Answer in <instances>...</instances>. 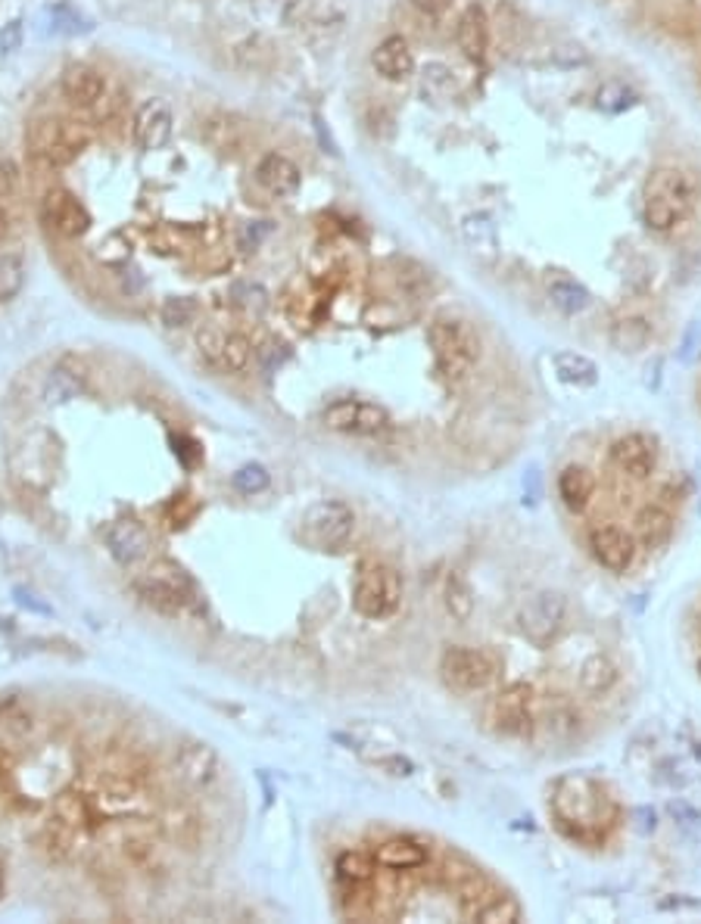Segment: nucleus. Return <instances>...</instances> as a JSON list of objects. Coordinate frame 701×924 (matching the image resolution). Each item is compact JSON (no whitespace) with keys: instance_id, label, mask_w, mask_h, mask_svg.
<instances>
[{"instance_id":"nucleus-1","label":"nucleus","mask_w":701,"mask_h":924,"mask_svg":"<svg viewBox=\"0 0 701 924\" xmlns=\"http://www.w3.org/2000/svg\"><path fill=\"white\" fill-rule=\"evenodd\" d=\"M699 203V181L680 166L652 169L643 184V221L645 228L670 233L680 228Z\"/></svg>"},{"instance_id":"nucleus-2","label":"nucleus","mask_w":701,"mask_h":924,"mask_svg":"<svg viewBox=\"0 0 701 924\" xmlns=\"http://www.w3.org/2000/svg\"><path fill=\"white\" fill-rule=\"evenodd\" d=\"M555 815L558 829L574 841H602L604 831L614 825L618 807L602 794V788L589 778H565L555 790Z\"/></svg>"},{"instance_id":"nucleus-3","label":"nucleus","mask_w":701,"mask_h":924,"mask_svg":"<svg viewBox=\"0 0 701 924\" xmlns=\"http://www.w3.org/2000/svg\"><path fill=\"white\" fill-rule=\"evenodd\" d=\"M428 343L433 349L437 367L449 380H465L480 358V340L474 328L452 315H440L430 321Z\"/></svg>"},{"instance_id":"nucleus-4","label":"nucleus","mask_w":701,"mask_h":924,"mask_svg":"<svg viewBox=\"0 0 701 924\" xmlns=\"http://www.w3.org/2000/svg\"><path fill=\"white\" fill-rule=\"evenodd\" d=\"M25 144H29V153L35 156V159H41L44 166L63 169V166H72L78 156H81L88 137L81 135L76 125L66 122V118L44 116L35 118V122L29 125Z\"/></svg>"},{"instance_id":"nucleus-5","label":"nucleus","mask_w":701,"mask_h":924,"mask_svg":"<svg viewBox=\"0 0 701 924\" xmlns=\"http://www.w3.org/2000/svg\"><path fill=\"white\" fill-rule=\"evenodd\" d=\"M403 601V579L387 563H362L355 589H352V604L365 619H384Z\"/></svg>"},{"instance_id":"nucleus-6","label":"nucleus","mask_w":701,"mask_h":924,"mask_svg":"<svg viewBox=\"0 0 701 924\" xmlns=\"http://www.w3.org/2000/svg\"><path fill=\"white\" fill-rule=\"evenodd\" d=\"M440 673L459 692H484L499 675V660L477 648H449L440 660Z\"/></svg>"},{"instance_id":"nucleus-7","label":"nucleus","mask_w":701,"mask_h":924,"mask_svg":"<svg viewBox=\"0 0 701 924\" xmlns=\"http://www.w3.org/2000/svg\"><path fill=\"white\" fill-rule=\"evenodd\" d=\"M352 511L343 504V501H321L306 511L303 517V533L306 539L315 545V548H325V551H337L343 548L352 536Z\"/></svg>"},{"instance_id":"nucleus-8","label":"nucleus","mask_w":701,"mask_h":924,"mask_svg":"<svg viewBox=\"0 0 701 924\" xmlns=\"http://www.w3.org/2000/svg\"><path fill=\"white\" fill-rule=\"evenodd\" d=\"M493 732L508 734V738H524L530 734V688L524 682H511L502 692L489 700L487 710Z\"/></svg>"},{"instance_id":"nucleus-9","label":"nucleus","mask_w":701,"mask_h":924,"mask_svg":"<svg viewBox=\"0 0 701 924\" xmlns=\"http://www.w3.org/2000/svg\"><path fill=\"white\" fill-rule=\"evenodd\" d=\"M41 218L47 228H54L59 237L66 240H78L84 237L88 228H91V213L84 209V203L78 199L76 193L63 191V187H54V191L44 193L41 199Z\"/></svg>"},{"instance_id":"nucleus-10","label":"nucleus","mask_w":701,"mask_h":924,"mask_svg":"<svg viewBox=\"0 0 701 924\" xmlns=\"http://www.w3.org/2000/svg\"><path fill=\"white\" fill-rule=\"evenodd\" d=\"M562 623H565V597L555 595V592H543V595L530 597L524 607L518 611V629L533 644H549L552 638L558 636Z\"/></svg>"},{"instance_id":"nucleus-11","label":"nucleus","mask_w":701,"mask_h":924,"mask_svg":"<svg viewBox=\"0 0 701 924\" xmlns=\"http://www.w3.org/2000/svg\"><path fill=\"white\" fill-rule=\"evenodd\" d=\"M589 551L608 573H626L636 560V539L621 526H596L589 533Z\"/></svg>"},{"instance_id":"nucleus-12","label":"nucleus","mask_w":701,"mask_h":924,"mask_svg":"<svg viewBox=\"0 0 701 924\" xmlns=\"http://www.w3.org/2000/svg\"><path fill=\"white\" fill-rule=\"evenodd\" d=\"M325 424L331 426V430H340V433H362V436H371V433H381V430L389 424V414L381 404L343 399V402H333L331 408L325 411Z\"/></svg>"},{"instance_id":"nucleus-13","label":"nucleus","mask_w":701,"mask_h":924,"mask_svg":"<svg viewBox=\"0 0 701 924\" xmlns=\"http://www.w3.org/2000/svg\"><path fill=\"white\" fill-rule=\"evenodd\" d=\"M611 461L623 474H630L636 480H645L655 470V464H658L655 440H648L645 433H626V436H621L618 443L611 445Z\"/></svg>"},{"instance_id":"nucleus-14","label":"nucleus","mask_w":701,"mask_h":924,"mask_svg":"<svg viewBox=\"0 0 701 924\" xmlns=\"http://www.w3.org/2000/svg\"><path fill=\"white\" fill-rule=\"evenodd\" d=\"M176 775L191 788H206L218 778V756L206 744L184 741L176 751Z\"/></svg>"},{"instance_id":"nucleus-15","label":"nucleus","mask_w":701,"mask_h":924,"mask_svg":"<svg viewBox=\"0 0 701 924\" xmlns=\"http://www.w3.org/2000/svg\"><path fill=\"white\" fill-rule=\"evenodd\" d=\"M371 66L384 81H409L415 76V54L403 35H387L371 50Z\"/></svg>"},{"instance_id":"nucleus-16","label":"nucleus","mask_w":701,"mask_h":924,"mask_svg":"<svg viewBox=\"0 0 701 924\" xmlns=\"http://www.w3.org/2000/svg\"><path fill=\"white\" fill-rule=\"evenodd\" d=\"M172 125H176V118H172L169 103H162V100H147L135 116V140L144 150H159V147L169 144Z\"/></svg>"},{"instance_id":"nucleus-17","label":"nucleus","mask_w":701,"mask_h":924,"mask_svg":"<svg viewBox=\"0 0 701 924\" xmlns=\"http://www.w3.org/2000/svg\"><path fill=\"white\" fill-rule=\"evenodd\" d=\"M455 44L467 59H484L489 50V20L480 3H467L455 22Z\"/></svg>"},{"instance_id":"nucleus-18","label":"nucleus","mask_w":701,"mask_h":924,"mask_svg":"<svg viewBox=\"0 0 701 924\" xmlns=\"http://www.w3.org/2000/svg\"><path fill=\"white\" fill-rule=\"evenodd\" d=\"M63 94L72 106H81V110H91L98 106L103 94H106V78L103 72H98L94 66H69L63 72Z\"/></svg>"},{"instance_id":"nucleus-19","label":"nucleus","mask_w":701,"mask_h":924,"mask_svg":"<svg viewBox=\"0 0 701 924\" xmlns=\"http://www.w3.org/2000/svg\"><path fill=\"white\" fill-rule=\"evenodd\" d=\"M256 181L272 196H293L303 184V174L296 169V162L284 153H265L256 166Z\"/></svg>"},{"instance_id":"nucleus-20","label":"nucleus","mask_w":701,"mask_h":924,"mask_svg":"<svg viewBox=\"0 0 701 924\" xmlns=\"http://www.w3.org/2000/svg\"><path fill=\"white\" fill-rule=\"evenodd\" d=\"M558 495L565 501L567 511L584 514L592 495H596V477L586 467H580V464H570V467H565L558 474Z\"/></svg>"},{"instance_id":"nucleus-21","label":"nucleus","mask_w":701,"mask_h":924,"mask_svg":"<svg viewBox=\"0 0 701 924\" xmlns=\"http://www.w3.org/2000/svg\"><path fill=\"white\" fill-rule=\"evenodd\" d=\"M106 548L122 563H135L147 555V533L135 521H116L106 529Z\"/></svg>"},{"instance_id":"nucleus-22","label":"nucleus","mask_w":701,"mask_h":924,"mask_svg":"<svg viewBox=\"0 0 701 924\" xmlns=\"http://www.w3.org/2000/svg\"><path fill=\"white\" fill-rule=\"evenodd\" d=\"M374 863L393 868V871H409V868H421L428 863V849L418 847L415 841H406V837H389L374 849Z\"/></svg>"},{"instance_id":"nucleus-23","label":"nucleus","mask_w":701,"mask_h":924,"mask_svg":"<svg viewBox=\"0 0 701 924\" xmlns=\"http://www.w3.org/2000/svg\"><path fill=\"white\" fill-rule=\"evenodd\" d=\"M137 595L144 597V604H150L154 611H159V614L166 616H178L181 611H188L191 607V601L181 595L178 589H172V585H166V582H159V579H140L137 582Z\"/></svg>"},{"instance_id":"nucleus-24","label":"nucleus","mask_w":701,"mask_h":924,"mask_svg":"<svg viewBox=\"0 0 701 924\" xmlns=\"http://www.w3.org/2000/svg\"><path fill=\"white\" fill-rule=\"evenodd\" d=\"M549 299H552V306L562 308L565 315H580L592 303L589 289L584 284H577L574 277H552L549 281Z\"/></svg>"},{"instance_id":"nucleus-25","label":"nucleus","mask_w":701,"mask_h":924,"mask_svg":"<svg viewBox=\"0 0 701 924\" xmlns=\"http://www.w3.org/2000/svg\"><path fill=\"white\" fill-rule=\"evenodd\" d=\"M636 529H640V541L645 548H662L674 533V517L664 507H645L636 517Z\"/></svg>"},{"instance_id":"nucleus-26","label":"nucleus","mask_w":701,"mask_h":924,"mask_svg":"<svg viewBox=\"0 0 701 924\" xmlns=\"http://www.w3.org/2000/svg\"><path fill=\"white\" fill-rule=\"evenodd\" d=\"M652 340V324L645 318H621L614 328H611V346L621 349V352H643Z\"/></svg>"},{"instance_id":"nucleus-27","label":"nucleus","mask_w":701,"mask_h":924,"mask_svg":"<svg viewBox=\"0 0 701 924\" xmlns=\"http://www.w3.org/2000/svg\"><path fill=\"white\" fill-rule=\"evenodd\" d=\"M555 370L570 386H596V380H599V367L592 365L586 355H577V352L555 355Z\"/></svg>"},{"instance_id":"nucleus-28","label":"nucleus","mask_w":701,"mask_h":924,"mask_svg":"<svg viewBox=\"0 0 701 924\" xmlns=\"http://www.w3.org/2000/svg\"><path fill=\"white\" fill-rule=\"evenodd\" d=\"M150 579H159V582H166V585H172V589H178L181 595L191 601V607L196 604V585L194 579L188 577L181 567H178L176 560H154V567H150V573H147Z\"/></svg>"},{"instance_id":"nucleus-29","label":"nucleus","mask_w":701,"mask_h":924,"mask_svg":"<svg viewBox=\"0 0 701 924\" xmlns=\"http://www.w3.org/2000/svg\"><path fill=\"white\" fill-rule=\"evenodd\" d=\"M614 682H618V670H614V663H611V660H604V657H592V660H586L584 670H580V685H584L586 692L602 694V692H608Z\"/></svg>"},{"instance_id":"nucleus-30","label":"nucleus","mask_w":701,"mask_h":924,"mask_svg":"<svg viewBox=\"0 0 701 924\" xmlns=\"http://www.w3.org/2000/svg\"><path fill=\"white\" fill-rule=\"evenodd\" d=\"M54 822L69 831L84 829V822H88V803H84L81 797H76V794H59L57 803H54Z\"/></svg>"},{"instance_id":"nucleus-31","label":"nucleus","mask_w":701,"mask_h":924,"mask_svg":"<svg viewBox=\"0 0 701 924\" xmlns=\"http://www.w3.org/2000/svg\"><path fill=\"white\" fill-rule=\"evenodd\" d=\"M337 875H340L347 885H365V881H371V875H374V859H369L365 853H352V849H347V853L337 856Z\"/></svg>"},{"instance_id":"nucleus-32","label":"nucleus","mask_w":701,"mask_h":924,"mask_svg":"<svg viewBox=\"0 0 701 924\" xmlns=\"http://www.w3.org/2000/svg\"><path fill=\"white\" fill-rule=\"evenodd\" d=\"M203 137L210 140V147H215L218 153H231L234 147H237V125H234L231 118L225 116H213L206 118V125H203Z\"/></svg>"},{"instance_id":"nucleus-33","label":"nucleus","mask_w":701,"mask_h":924,"mask_svg":"<svg viewBox=\"0 0 701 924\" xmlns=\"http://www.w3.org/2000/svg\"><path fill=\"white\" fill-rule=\"evenodd\" d=\"M633 103H636V91L626 88V84H618V81L602 84L599 94H596V106L604 110V113H623V110L633 106Z\"/></svg>"},{"instance_id":"nucleus-34","label":"nucleus","mask_w":701,"mask_h":924,"mask_svg":"<svg viewBox=\"0 0 701 924\" xmlns=\"http://www.w3.org/2000/svg\"><path fill=\"white\" fill-rule=\"evenodd\" d=\"M253 358V343L244 333H231L225 336V349H222V365L228 370H247Z\"/></svg>"},{"instance_id":"nucleus-35","label":"nucleus","mask_w":701,"mask_h":924,"mask_svg":"<svg viewBox=\"0 0 701 924\" xmlns=\"http://www.w3.org/2000/svg\"><path fill=\"white\" fill-rule=\"evenodd\" d=\"M474 919L489 924L518 922V919H521V905H518V900H511V897H496V900H489L484 909H477Z\"/></svg>"},{"instance_id":"nucleus-36","label":"nucleus","mask_w":701,"mask_h":924,"mask_svg":"<svg viewBox=\"0 0 701 924\" xmlns=\"http://www.w3.org/2000/svg\"><path fill=\"white\" fill-rule=\"evenodd\" d=\"M471 607H474V601H471V589L465 585V579L449 577L446 579V611H449V614L465 623L467 616H471Z\"/></svg>"},{"instance_id":"nucleus-37","label":"nucleus","mask_w":701,"mask_h":924,"mask_svg":"<svg viewBox=\"0 0 701 924\" xmlns=\"http://www.w3.org/2000/svg\"><path fill=\"white\" fill-rule=\"evenodd\" d=\"M194 299H188V296H172V299H166V306H162V324H166V328H188V324H194Z\"/></svg>"},{"instance_id":"nucleus-38","label":"nucleus","mask_w":701,"mask_h":924,"mask_svg":"<svg viewBox=\"0 0 701 924\" xmlns=\"http://www.w3.org/2000/svg\"><path fill=\"white\" fill-rule=\"evenodd\" d=\"M25 284V269L16 255H3L0 259V299H13Z\"/></svg>"},{"instance_id":"nucleus-39","label":"nucleus","mask_w":701,"mask_h":924,"mask_svg":"<svg viewBox=\"0 0 701 924\" xmlns=\"http://www.w3.org/2000/svg\"><path fill=\"white\" fill-rule=\"evenodd\" d=\"M169 834L176 837L178 844H184V847H196V844H200V834H203V825L196 822V815L181 812V815H172Z\"/></svg>"},{"instance_id":"nucleus-40","label":"nucleus","mask_w":701,"mask_h":924,"mask_svg":"<svg viewBox=\"0 0 701 924\" xmlns=\"http://www.w3.org/2000/svg\"><path fill=\"white\" fill-rule=\"evenodd\" d=\"M72 837H76V831L63 829V825L54 822V825L47 829V834H44V849H47V856L57 859V863L59 859H66L69 849H72Z\"/></svg>"},{"instance_id":"nucleus-41","label":"nucleus","mask_w":701,"mask_h":924,"mask_svg":"<svg viewBox=\"0 0 701 924\" xmlns=\"http://www.w3.org/2000/svg\"><path fill=\"white\" fill-rule=\"evenodd\" d=\"M234 486H237L240 492L253 495V492H262V489L269 486V474H265V467H259V464H247V467H240V470L234 474Z\"/></svg>"},{"instance_id":"nucleus-42","label":"nucleus","mask_w":701,"mask_h":924,"mask_svg":"<svg viewBox=\"0 0 701 924\" xmlns=\"http://www.w3.org/2000/svg\"><path fill=\"white\" fill-rule=\"evenodd\" d=\"M196 346L200 352L210 358V362H218L222 365V349H225V333L215 328H200L196 330Z\"/></svg>"},{"instance_id":"nucleus-43","label":"nucleus","mask_w":701,"mask_h":924,"mask_svg":"<svg viewBox=\"0 0 701 924\" xmlns=\"http://www.w3.org/2000/svg\"><path fill=\"white\" fill-rule=\"evenodd\" d=\"M100 259H103L106 265H122V262L132 259V243H125L118 233H113V237H106V240L100 243Z\"/></svg>"},{"instance_id":"nucleus-44","label":"nucleus","mask_w":701,"mask_h":924,"mask_svg":"<svg viewBox=\"0 0 701 924\" xmlns=\"http://www.w3.org/2000/svg\"><path fill=\"white\" fill-rule=\"evenodd\" d=\"M452 88V78L443 66H428L425 69V94H437L443 96Z\"/></svg>"},{"instance_id":"nucleus-45","label":"nucleus","mask_w":701,"mask_h":924,"mask_svg":"<svg viewBox=\"0 0 701 924\" xmlns=\"http://www.w3.org/2000/svg\"><path fill=\"white\" fill-rule=\"evenodd\" d=\"M16 785V760L13 753L0 748V790H13Z\"/></svg>"},{"instance_id":"nucleus-46","label":"nucleus","mask_w":701,"mask_h":924,"mask_svg":"<svg viewBox=\"0 0 701 924\" xmlns=\"http://www.w3.org/2000/svg\"><path fill=\"white\" fill-rule=\"evenodd\" d=\"M22 44V25L20 22H10V25H3V32H0V50L3 54H13V50H20Z\"/></svg>"},{"instance_id":"nucleus-47","label":"nucleus","mask_w":701,"mask_h":924,"mask_svg":"<svg viewBox=\"0 0 701 924\" xmlns=\"http://www.w3.org/2000/svg\"><path fill=\"white\" fill-rule=\"evenodd\" d=\"M411 7L418 10V13H425V16H443L449 7H452V0H411Z\"/></svg>"},{"instance_id":"nucleus-48","label":"nucleus","mask_w":701,"mask_h":924,"mask_svg":"<svg viewBox=\"0 0 701 924\" xmlns=\"http://www.w3.org/2000/svg\"><path fill=\"white\" fill-rule=\"evenodd\" d=\"M240 296H244V299H240V306L250 308V311H253V308L256 311H262V308L269 306V296H265V289L262 287H247Z\"/></svg>"},{"instance_id":"nucleus-49","label":"nucleus","mask_w":701,"mask_h":924,"mask_svg":"<svg viewBox=\"0 0 701 924\" xmlns=\"http://www.w3.org/2000/svg\"><path fill=\"white\" fill-rule=\"evenodd\" d=\"M13 187H16V172H13V166H0V196H3V193H13Z\"/></svg>"},{"instance_id":"nucleus-50","label":"nucleus","mask_w":701,"mask_h":924,"mask_svg":"<svg viewBox=\"0 0 701 924\" xmlns=\"http://www.w3.org/2000/svg\"><path fill=\"white\" fill-rule=\"evenodd\" d=\"M7 231H10V213H7V209L0 206V240L7 237Z\"/></svg>"},{"instance_id":"nucleus-51","label":"nucleus","mask_w":701,"mask_h":924,"mask_svg":"<svg viewBox=\"0 0 701 924\" xmlns=\"http://www.w3.org/2000/svg\"><path fill=\"white\" fill-rule=\"evenodd\" d=\"M3 887H7V863L0 856V897H3Z\"/></svg>"},{"instance_id":"nucleus-52","label":"nucleus","mask_w":701,"mask_h":924,"mask_svg":"<svg viewBox=\"0 0 701 924\" xmlns=\"http://www.w3.org/2000/svg\"><path fill=\"white\" fill-rule=\"evenodd\" d=\"M699 673H701V660H699Z\"/></svg>"}]
</instances>
